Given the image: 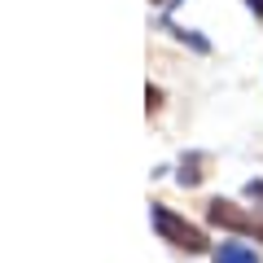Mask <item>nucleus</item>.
<instances>
[{
    "instance_id": "5",
    "label": "nucleus",
    "mask_w": 263,
    "mask_h": 263,
    "mask_svg": "<svg viewBox=\"0 0 263 263\" xmlns=\"http://www.w3.org/2000/svg\"><path fill=\"white\" fill-rule=\"evenodd\" d=\"M145 101H149V110H158V105H162V92H158V88H145Z\"/></svg>"
},
{
    "instance_id": "3",
    "label": "nucleus",
    "mask_w": 263,
    "mask_h": 263,
    "mask_svg": "<svg viewBox=\"0 0 263 263\" xmlns=\"http://www.w3.org/2000/svg\"><path fill=\"white\" fill-rule=\"evenodd\" d=\"M197 167H202V154H189V158L184 162H180V184H197V180H202V171H197Z\"/></svg>"
},
{
    "instance_id": "2",
    "label": "nucleus",
    "mask_w": 263,
    "mask_h": 263,
    "mask_svg": "<svg viewBox=\"0 0 263 263\" xmlns=\"http://www.w3.org/2000/svg\"><path fill=\"white\" fill-rule=\"evenodd\" d=\"M215 263H259V254L250 246H241V241H224L215 250Z\"/></svg>"
},
{
    "instance_id": "1",
    "label": "nucleus",
    "mask_w": 263,
    "mask_h": 263,
    "mask_svg": "<svg viewBox=\"0 0 263 263\" xmlns=\"http://www.w3.org/2000/svg\"><path fill=\"white\" fill-rule=\"evenodd\" d=\"M149 219H154V228H158L162 241L180 246V250H189V254H202V250H206V237L197 233L189 219H180L176 211H167V206H149Z\"/></svg>"
},
{
    "instance_id": "6",
    "label": "nucleus",
    "mask_w": 263,
    "mask_h": 263,
    "mask_svg": "<svg viewBox=\"0 0 263 263\" xmlns=\"http://www.w3.org/2000/svg\"><path fill=\"white\" fill-rule=\"evenodd\" d=\"M246 9H250L254 18H263V0H246Z\"/></svg>"
},
{
    "instance_id": "4",
    "label": "nucleus",
    "mask_w": 263,
    "mask_h": 263,
    "mask_svg": "<svg viewBox=\"0 0 263 263\" xmlns=\"http://www.w3.org/2000/svg\"><path fill=\"white\" fill-rule=\"evenodd\" d=\"M246 197H250V202H263V180H250V184H246Z\"/></svg>"
},
{
    "instance_id": "7",
    "label": "nucleus",
    "mask_w": 263,
    "mask_h": 263,
    "mask_svg": "<svg viewBox=\"0 0 263 263\" xmlns=\"http://www.w3.org/2000/svg\"><path fill=\"white\" fill-rule=\"evenodd\" d=\"M154 5H162V0H154Z\"/></svg>"
}]
</instances>
